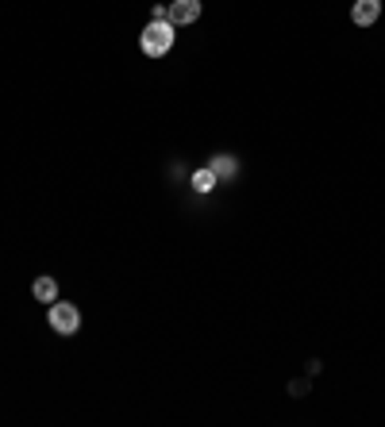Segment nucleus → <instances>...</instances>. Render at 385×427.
<instances>
[{
	"label": "nucleus",
	"instance_id": "nucleus-1",
	"mask_svg": "<svg viewBox=\"0 0 385 427\" xmlns=\"http://www.w3.org/2000/svg\"><path fill=\"white\" fill-rule=\"evenodd\" d=\"M170 46H174V23L170 20H154L143 31V54H150V58H162Z\"/></svg>",
	"mask_w": 385,
	"mask_h": 427
},
{
	"label": "nucleus",
	"instance_id": "nucleus-2",
	"mask_svg": "<svg viewBox=\"0 0 385 427\" xmlns=\"http://www.w3.org/2000/svg\"><path fill=\"white\" fill-rule=\"evenodd\" d=\"M51 327L58 331V335H73V331L81 327V312L70 305V300H54L51 305Z\"/></svg>",
	"mask_w": 385,
	"mask_h": 427
},
{
	"label": "nucleus",
	"instance_id": "nucleus-3",
	"mask_svg": "<svg viewBox=\"0 0 385 427\" xmlns=\"http://www.w3.org/2000/svg\"><path fill=\"white\" fill-rule=\"evenodd\" d=\"M196 16H201V0H174L166 8V20L174 27H189V23H196Z\"/></svg>",
	"mask_w": 385,
	"mask_h": 427
},
{
	"label": "nucleus",
	"instance_id": "nucleus-4",
	"mask_svg": "<svg viewBox=\"0 0 385 427\" xmlns=\"http://www.w3.org/2000/svg\"><path fill=\"white\" fill-rule=\"evenodd\" d=\"M378 16H381V0H354V8H351V20L359 23V27L378 23Z\"/></svg>",
	"mask_w": 385,
	"mask_h": 427
},
{
	"label": "nucleus",
	"instance_id": "nucleus-5",
	"mask_svg": "<svg viewBox=\"0 0 385 427\" xmlns=\"http://www.w3.org/2000/svg\"><path fill=\"white\" fill-rule=\"evenodd\" d=\"M31 292H35V300H43V305H54V300H58V281L54 278H35Z\"/></svg>",
	"mask_w": 385,
	"mask_h": 427
},
{
	"label": "nucleus",
	"instance_id": "nucleus-6",
	"mask_svg": "<svg viewBox=\"0 0 385 427\" xmlns=\"http://www.w3.org/2000/svg\"><path fill=\"white\" fill-rule=\"evenodd\" d=\"M216 181H220V177H216L212 169H196V174H193V189H196V193H212Z\"/></svg>",
	"mask_w": 385,
	"mask_h": 427
},
{
	"label": "nucleus",
	"instance_id": "nucleus-7",
	"mask_svg": "<svg viewBox=\"0 0 385 427\" xmlns=\"http://www.w3.org/2000/svg\"><path fill=\"white\" fill-rule=\"evenodd\" d=\"M209 169H212L216 177H220V174H231V158H212V166H209Z\"/></svg>",
	"mask_w": 385,
	"mask_h": 427
}]
</instances>
